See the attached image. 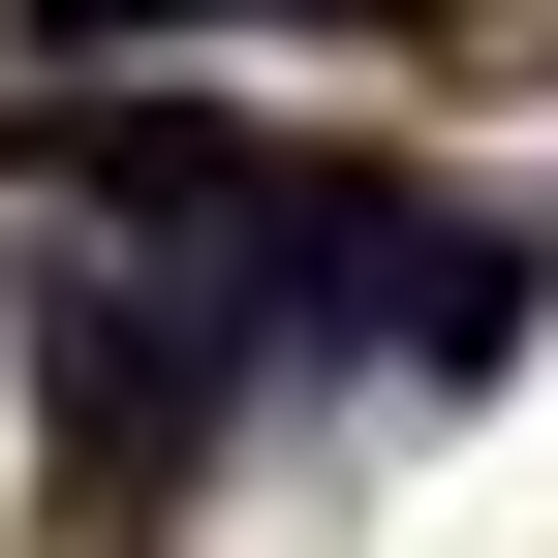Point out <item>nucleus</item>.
I'll list each match as a JSON object with an SVG mask.
<instances>
[{
    "instance_id": "2",
    "label": "nucleus",
    "mask_w": 558,
    "mask_h": 558,
    "mask_svg": "<svg viewBox=\"0 0 558 558\" xmlns=\"http://www.w3.org/2000/svg\"><path fill=\"white\" fill-rule=\"evenodd\" d=\"M32 32H62V62H124V32H218V0H32Z\"/></svg>"
},
{
    "instance_id": "1",
    "label": "nucleus",
    "mask_w": 558,
    "mask_h": 558,
    "mask_svg": "<svg viewBox=\"0 0 558 558\" xmlns=\"http://www.w3.org/2000/svg\"><path fill=\"white\" fill-rule=\"evenodd\" d=\"M218 373H248L218 279H32V403H62V465H124V497L218 435Z\"/></svg>"
}]
</instances>
